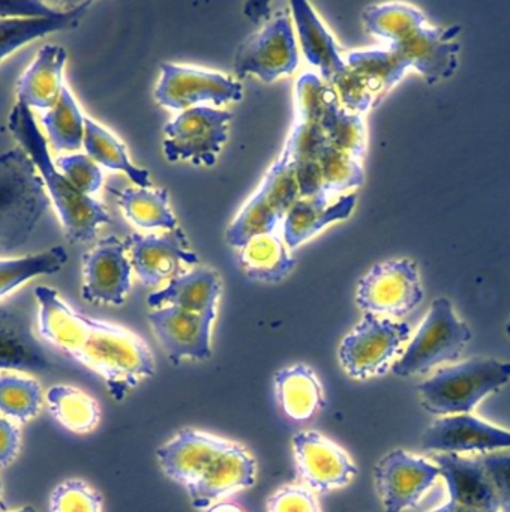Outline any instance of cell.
<instances>
[{"label":"cell","instance_id":"6","mask_svg":"<svg viewBox=\"0 0 510 512\" xmlns=\"http://www.w3.org/2000/svg\"><path fill=\"white\" fill-rule=\"evenodd\" d=\"M38 332L35 287L0 299V370L48 373L63 364Z\"/></svg>","mask_w":510,"mask_h":512},{"label":"cell","instance_id":"29","mask_svg":"<svg viewBox=\"0 0 510 512\" xmlns=\"http://www.w3.org/2000/svg\"><path fill=\"white\" fill-rule=\"evenodd\" d=\"M125 217L141 229H177V220L168 203L167 190L123 188L111 190Z\"/></svg>","mask_w":510,"mask_h":512},{"label":"cell","instance_id":"7","mask_svg":"<svg viewBox=\"0 0 510 512\" xmlns=\"http://www.w3.org/2000/svg\"><path fill=\"white\" fill-rule=\"evenodd\" d=\"M470 340V328L456 314L452 302L434 299L416 334L393 364L392 373L399 377L426 374L438 365L456 361Z\"/></svg>","mask_w":510,"mask_h":512},{"label":"cell","instance_id":"16","mask_svg":"<svg viewBox=\"0 0 510 512\" xmlns=\"http://www.w3.org/2000/svg\"><path fill=\"white\" fill-rule=\"evenodd\" d=\"M156 340L173 364L207 361L212 356V328L216 310L192 313L177 307H162L147 314Z\"/></svg>","mask_w":510,"mask_h":512},{"label":"cell","instance_id":"18","mask_svg":"<svg viewBox=\"0 0 510 512\" xmlns=\"http://www.w3.org/2000/svg\"><path fill=\"white\" fill-rule=\"evenodd\" d=\"M131 272L125 242L107 236L83 256L81 296L90 304L119 307L131 290Z\"/></svg>","mask_w":510,"mask_h":512},{"label":"cell","instance_id":"17","mask_svg":"<svg viewBox=\"0 0 510 512\" xmlns=\"http://www.w3.org/2000/svg\"><path fill=\"white\" fill-rule=\"evenodd\" d=\"M129 251V262L138 280L150 289L170 283L183 268L198 263V256L188 247L185 233L180 229L170 230L165 235H138L132 233L125 239Z\"/></svg>","mask_w":510,"mask_h":512},{"label":"cell","instance_id":"13","mask_svg":"<svg viewBox=\"0 0 510 512\" xmlns=\"http://www.w3.org/2000/svg\"><path fill=\"white\" fill-rule=\"evenodd\" d=\"M291 446L300 481L315 494L341 490L356 478L357 466L350 454L318 431H299Z\"/></svg>","mask_w":510,"mask_h":512},{"label":"cell","instance_id":"20","mask_svg":"<svg viewBox=\"0 0 510 512\" xmlns=\"http://www.w3.org/2000/svg\"><path fill=\"white\" fill-rule=\"evenodd\" d=\"M66 50L57 44H45L36 53L17 82L18 103L29 109L50 110L59 100L63 85Z\"/></svg>","mask_w":510,"mask_h":512},{"label":"cell","instance_id":"10","mask_svg":"<svg viewBox=\"0 0 510 512\" xmlns=\"http://www.w3.org/2000/svg\"><path fill=\"white\" fill-rule=\"evenodd\" d=\"M233 113L228 110L197 106L183 110L164 127V155L171 163L191 161L192 164L213 166L222 146L227 142L228 122Z\"/></svg>","mask_w":510,"mask_h":512},{"label":"cell","instance_id":"8","mask_svg":"<svg viewBox=\"0 0 510 512\" xmlns=\"http://www.w3.org/2000/svg\"><path fill=\"white\" fill-rule=\"evenodd\" d=\"M410 337L408 323L363 314L353 331L342 338L339 365L350 379L360 382L383 376L392 370Z\"/></svg>","mask_w":510,"mask_h":512},{"label":"cell","instance_id":"2","mask_svg":"<svg viewBox=\"0 0 510 512\" xmlns=\"http://www.w3.org/2000/svg\"><path fill=\"white\" fill-rule=\"evenodd\" d=\"M8 130L38 170L48 199L59 214L65 238L71 244L95 241L98 227L111 223V217L98 200L75 190L57 169L32 110L24 104H15L9 113Z\"/></svg>","mask_w":510,"mask_h":512},{"label":"cell","instance_id":"5","mask_svg":"<svg viewBox=\"0 0 510 512\" xmlns=\"http://www.w3.org/2000/svg\"><path fill=\"white\" fill-rule=\"evenodd\" d=\"M510 382V362L471 358L435 371L417 385L420 404L432 415H470L483 398Z\"/></svg>","mask_w":510,"mask_h":512},{"label":"cell","instance_id":"19","mask_svg":"<svg viewBox=\"0 0 510 512\" xmlns=\"http://www.w3.org/2000/svg\"><path fill=\"white\" fill-rule=\"evenodd\" d=\"M422 448L437 454L464 455L465 452L510 449V430L474 415L446 416L432 422L422 434Z\"/></svg>","mask_w":510,"mask_h":512},{"label":"cell","instance_id":"14","mask_svg":"<svg viewBox=\"0 0 510 512\" xmlns=\"http://www.w3.org/2000/svg\"><path fill=\"white\" fill-rule=\"evenodd\" d=\"M297 65L299 52L293 26L287 16H279L239 47L234 58V73L240 77L251 74L270 83L294 73Z\"/></svg>","mask_w":510,"mask_h":512},{"label":"cell","instance_id":"35","mask_svg":"<svg viewBox=\"0 0 510 512\" xmlns=\"http://www.w3.org/2000/svg\"><path fill=\"white\" fill-rule=\"evenodd\" d=\"M255 196L279 218L284 220L291 206L300 199L296 169L287 149H282L278 160L272 164L264 176Z\"/></svg>","mask_w":510,"mask_h":512},{"label":"cell","instance_id":"21","mask_svg":"<svg viewBox=\"0 0 510 512\" xmlns=\"http://www.w3.org/2000/svg\"><path fill=\"white\" fill-rule=\"evenodd\" d=\"M434 461L446 482L449 499L429 512H500L467 455L437 454Z\"/></svg>","mask_w":510,"mask_h":512},{"label":"cell","instance_id":"39","mask_svg":"<svg viewBox=\"0 0 510 512\" xmlns=\"http://www.w3.org/2000/svg\"><path fill=\"white\" fill-rule=\"evenodd\" d=\"M467 457L500 512H510V449Z\"/></svg>","mask_w":510,"mask_h":512},{"label":"cell","instance_id":"37","mask_svg":"<svg viewBox=\"0 0 510 512\" xmlns=\"http://www.w3.org/2000/svg\"><path fill=\"white\" fill-rule=\"evenodd\" d=\"M425 14L419 8L408 4H378L366 8L362 14L366 31L389 46L395 44L414 23L419 22Z\"/></svg>","mask_w":510,"mask_h":512},{"label":"cell","instance_id":"46","mask_svg":"<svg viewBox=\"0 0 510 512\" xmlns=\"http://www.w3.org/2000/svg\"><path fill=\"white\" fill-rule=\"evenodd\" d=\"M63 10L38 0H0V19H36L53 17Z\"/></svg>","mask_w":510,"mask_h":512},{"label":"cell","instance_id":"43","mask_svg":"<svg viewBox=\"0 0 510 512\" xmlns=\"http://www.w3.org/2000/svg\"><path fill=\"white\" fill-rule=\"evenodd\" d=\"M329 85L335 89L339 103L348 112L362 115L377 104L378 97L375 92L351 68L345 67L338 76L333 77Z\"/></svg>","mask_w":510,"mask_h":512},{"label":"cell","instance_id":"50","mask_svg":"<svg viewBox=\"0 0 510 512\" xmlns=\"http://www.w3.org/2000/svg\"><path fill=\"white\" fill-rule=\"evenodd\" d=\"M506 334H507V337H510V319L507 320V323H506Z\"/></svg>","mask_w":510,"mask_h":512},{"label":"cell","instance_id":"4","mask_svg":"<svg viewBox=\"0 0 510 512\" xmlns=\"http://www.w3.org/2000/svg\"><path fill=\"white\" fill-rule=\"evenodd\" d=\"M48 206L44 182L26 152L0 154V254L23 247Z\"/></svg>","mask_w":510,"mask_h":512},{"label":"cell","instance_id":"1","mask_svg":"<svg viewBox=\"0 0 510 512\" xmlns=\"http://www.w3.org/2000/svg\"><path fill=\"white\" fill-rule=\"evenodd\" d=\"M156 460L168 479L185 488L198 511L257 481V460L245 445L197 428L177 431L156 449Z\"/></svg>","mask_w":510,"mask_h":512},{"label":"cell","instance_id":"41","mask_svg":"<svg viewBox=\"0 0 510 512\" xmlns=\"http://www.w3.org/2000/svg\"><path fill=\"white\" fill-rule=\"evenodd\" d=\"M338 95L329 83L312 73L303 74L296 83L297 121L320 125Z\"/></svg>","mask_w":510,"mask_h":512},{"label":"cell","instance_id":"25","mask_svg":"<svg viewBox=\"0 0 510 512\" xmlns=\"http://www.w3.org/2000/svg\"><path fill=\"white\" fill-rule=\"evenodd\" d=\"M290 7L306 61L320 70L324 82H332L347 67L335 40L308 2L293 0Z\"/></svg>","mask_w":510,"mask_h":512},{"label":"cell","instance_id":"36","mask_svg":"<svg viewBox=\"0 0 510 512\" xmlns=\"http://www.w3.org/2000/svg\"><path fill=\"white\" fill-rule=\"evenodd\" d=\"M320 127L326 134L327 142L333 148L345 152L357 161L363 160L366 151V130L362 118L348 112L336 101L324 115Z\"/></svg>","mask_w":510,"mask_h":512},{"label":"cell","instance_id":"30","mask_svg":"<svg viewBox=\"0 0 510 512\" xmlns=\"http://www.w3.org/2000/svg\"><path fill=\"white\" fill-rule=\"evenodd\" d=\"M83 148L86 149L87 157L99 166L125 173L138 188L150 187L149 172L135 167L129 161L125 146L110 131L90 118L84 119Z\"/></svg>","mask_w":510,"mask_h":512},{"label":"cell","instance_id":"48","mask_svg":"<svg viewBox=\"0 0 510 512\" xmlns=\"http://www.w3.org/2000/svg\"><path fill=\"white\" fill-rule=\"evenodd\" d=\"M203 512H246L242 506L237 503L228 502V500H221V502L213 503L209 508L204 509Z\"/></svg>","mask_w":510,"mask_h":512},{"label":"cell","instance_id":"38","mask_svg":"<svg viewBox=\"0 0 510 512\" xmlns=\"http://www.w3.org/2000/svg\"><path fill=\"white\" fill-rule=\"evenodd\" d=\"M42 407V389L29 377L0 376V413L18 422L35 418Z\"/></svg>","mask_w":510,"mask_h":512},{"label":"cell","instance_id":"22","mask_svg":"<svg viewBox=\"0 0 510 512\" xmlns=\"http://www.w3.org/2000/svg\"><path fill=\"white\" fill-rule=\"evenodd\" d=\"M356 205V196L348 194L329 205L327 194L300 197L284 218V242L288 248H297L303 242L336 221L347 220Z\"/></svg>","mask_w":510,"mask_h":512},{"label":"cell","instance_id":"24","mask_svg":"<svg viewBox=\"0 0 510 512\" xmlns=\"http://www.w3.org/2000/svg\"><path fill=\"white\" fill-rule=\"evenodd\" d=\"M273 386L279 407L293 421H308L326 406L323 385L309 365L281 368L273 377Z\"/></svg>","mask_w":510,"mask_h":512},{"label":"cell","instance_id":"11","mask_svg":"<svg viewBox=\"0 0 510 512\" xmlns=\"http://www.w3.org/2000/svg\"><path fill=\"white\" fill-rule=\"evenodd\" d=\"M441 478L435 461L392 449L374 467V484L384 512H405L419 505L429 488Z\"/></svg>","mask_w":510,"mask_h":512},{"label":"cell","instance_id":"3","mask_svg":"<svg viewBox=\"0 0 510 512\" xmlns=\"http://www.w3.org/2000/svg\"><path fill=\"white\" fill-rule=\"evenodd\" d=\"M71 358L101 376L116 401L125 400L156 373L155 356L138 335L92 317H87L86 331Z\"/></svg>","mask_w":510,"mask_h":512},{"label":"cell","instance_id":"23","mask_svg":"<svg viewBox=\"0 0 510 512\" xmlns=\"http://www.w3.org/2000/svg\"><path fill=\"white\" fill-rule=\"evenodd\" d=\"M221 295V281L209 268H197L185 272L167 283V286L150 293L147 305L153 310L177 307L192 313L216 310Z\"/></svg>","mask_w":510,"mask_h":512},{"label":"cell","instance_id":"51","mask_svg":"<svg viewBox=\"0 0 510 512\" xmlns=\"http://www.w3.org/2000/svg\"><path fill=\"white\" fill-rule=\"evenodd\" d=\"M0 493H2V484H0Z\"/></svg>","mask_w":510,"mask_h":512},{"label":"cell","instance_id":"32","mask_svg":"<svg viewBox=\"0 0 510 512\" xmlns=\"http://www.w3.org/2000/svg\"><path fill=\"white\" fill-rule=\"evenodd\" d=\"M68 253L62 245L50 250L15 259H0V299L14 293L27 281L41 275H53L62 271Z\"/></svg>","mask_w":510,"mask_h":512},{"label":"cell","instance_id":"31","mask_svg":"<svg viewBox=\"0 0 510 512\" xmlns=\"http://www.w3.org/2000/svg\"><path fill=\"white\" fill-rule=\"evenodd\" d=\"M45 400L53 418L72 433H90L101 419V409L95 398L72 386H51Z\"/></svg>","mask_w":510,"mask_h":512},{"label":"cell","instance_id":"49","mask_svg":"<svg viewBox=\"0 0 510 512\" xmlns=\"http://www.w3.org/2000/svg\"><path fill=\"white\" fill-rule=\"evenodd\" d=\"M5 512H39L38 509L33 508V506H24V508L15 509V511H5Z\"/></svg>","mask_w":510,"mask_h":512},{"label":"cell","instance_id":"28","mask_svg":"<svg viewBox=\"0 0 510 512\" xmlns=\"http://www.w3.org/2000/svg\"><path fill=\"white\" fill-rule=\"evenodd\" d=\"M237 250L243 272L261 283H281L296 266V260L275 232L254 236Z\"/></svg>","mask_w":510,"mask_h":512},{"label":"cell","instance_id":"47","mask_svg":"<svg viewBox=\"0 0 510 512\" xmlns=\"http://www.w3.org/2000/svg\"><path fill=\"white\" fill-rule=\"evenodd\" d=\"M20 430L9 419L0 416V467L9 466L20 449Z\"/></svg>","mask_w":510,"mask_h":512},{"label":"cell","instance_id":"9","mask_svg":"<svg viewBox=\"0 0 510 512\" xmlns=\"http://www.w3.org/2000/svg\"><path fill=\"white\" fill-rule=\"evenodd\" d=\"M422 301L419 269L410 259L378 263L357 284L356 304L365 314L398 319L416 310Z\"/></svg>","mask_w":510,"mask_h":512},{"label":"cell","instance_id":"34","mask_svg":"<svg viewBox=\"0 0 510 512\" xmlns=\"http://www.w3.org/2000/svg\"><path fill=\"white\" fill-rule=\"evenodd\" d=\"M84 119L74 95L65 86L57 103L42 116V124L56 151H77L83 146Z\"/></svg>","mask_w":510,"mask_h":512},{"label":"cell","instance_id":"33","mask_svg":"<svg viewBox=\"0 0 510 512\" xmlns=\"http://www.w3.org/2000/svg\"><path fill=\"white\" fill-rule=\"evenodd\" d=\"M345 64L368 83L378 100L395 88L408 70L407 65L389 49L350 53Z\"/></svg>","mask_w":510,"mask_h":512},{"label":"cell","instance_id":"12","mask_svg":"<svg viewBox=\"0 0 510 512\" xmlns=\"http://www.w3.org/2000/svg\"><path fill=\"white\" fill-rule=\"evenodd\" d=\"M459 26H432L425 19L414 23L399 41L387 47L428 85L455 76L459 65Z\"/></svg>","mask_w":510,"mask_h":512},{"label":"cell","instance_id":"44","mask_svg":"<svg viewBox=\"0 0 510 512\" xmlns=\"http://www.w3.org/2000/svg\"><path fill=\"white\" fill-rule=\"evenodd\" d=\"M56 167L80 193L90 196L101 188V169L87 155L72 154L57 158Z\"/></svg>","mask_w":510,"mask_h":512},{"label":"cell","instance_id":"15","mask_svg":"<svg viewBox=\"0 0 510 512\" xmlns=\"http://www.w3.org/2000/svg\"><path fill=\"white\" fill-rule=\"evenodd\" d=\"M242 97V85L231 77L174 64L161 65V80L155 89L158 104L173 110H188L201 103H239Z\"/></svg>","mask_w":510,"mask_h":512},{"label":"cell","instance_id":"42","mask_svg":"<svg viewBox=\"0 0 510 512\" xmlns=\"http://www.w3.org/2000/svg\"><path fill=\"white\" fill-rule=\"evenodd\" d=\"M51 512H102V496L80 479H69L54 488Z\"/></svg>","mask_w":510,"mask_h":512},{"label":"cell","instance_id":"45","mask_svg":"<svg viewBox=\"0 0 510 512\" xmlns=\"http://www.w3.org/2000/svg\"><path fill=\"white\" fill-rule=\"evenodd\" d=\"M267 512H321V508L314 491L303 484H287L267 499Z\"/></svg>","mask_w":510,"mask_h":512},{"label":"cell","instance_id":"40","mask_svg":"<svg viewBox=\"0 0 510 512\" xmlns=\"http://www.w3.org/2000/svg\"><path fill=\"white\" fill-rule=\"evenodd\" d=\"M323 193H341V191L359 188L363 185L365 173L362 164L356 158L333 148L327 143L320 157Z\"/></svg>","mask_w":510,"mask_h":512},{"label":"cell","instance_id":"27","mask_svg":"<svg viewBox=\"0 0 510 512\" xmlns=\"http://www.w3.org/2000/svg\"><path fill=\"white\" fill-rule=\"evenodd\" d=\"M90 2L72 5L53 17L36 19H0V62L32 41L54 32L71 31L83 19Z\"/></svg>","mask_w":510,"mask_h":512},{"label":"cell","instance_id":"26","mask_svg":"<svg viewBox=\"0 0 510 512\" xmlns=\"http://www.w3.org/2000/svg\"><path fill=\"white\" fill-rule=\"evenodd\" d=\"M327 143L326 134L320 125L299 121L294 124L284 148L290 154L296 169L300 197L323 193L320 157Z\"/></svg>","mask_w":510,"mask_h":512}]
</instances>
